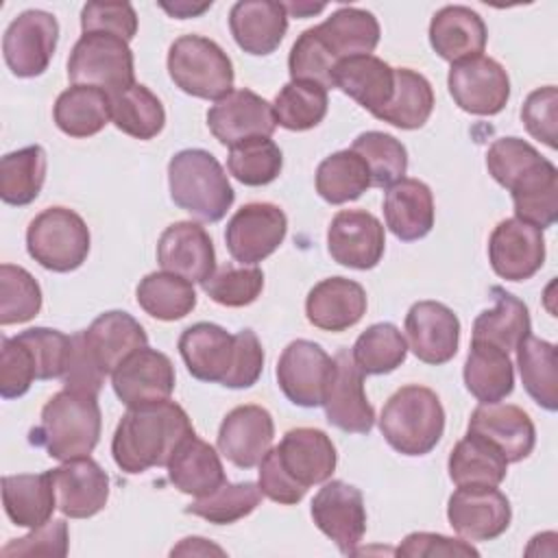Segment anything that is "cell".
Wrapping results in <instances>:
<instances>
[{"mask_svg": "<svg viewBox=\"0 0 558 558\" xmlns=\"http://www.w3.org/2000/svg\"><path fill=\"white\" fill-rule=\"evenodd\" d=\"M170 554H172V556H174V554H185V556H190V554H225V551H222L220 547L211 545L207 538L187 536V538H183L181 545H177Z\"/></svg>", "mask_w": 558, "mask_h": 558, "instance_id": "cell-63", "label": "cell"}, {"mask_svg": "<svg viewBox=\"0 0 558 558\" xmlns=\"http://www.w3.org/2000/svg\"><path fill=\"white\" fill-rule=\"evenodd\" d=\"M333 87L342 89L373 116L381 111L395 92V68L375 54H357L338 61Z\"/></svg>", "mask_w": 558, "mask_h": 558, "instance_id": "cell-31", "label": "cell"}, {"mask_svg": "<svg viewBox=\"0 0 558 558\" xmlns=\"http://www.w3.org/2000/svg\"><path fill=\"white\" fill-rule=\"evenodd\" d=\"M70 549V534L68 523L63 519H50L48 523L31 530L22 538H13L7 543L0 554L4 558L11 556H52L63 558Z\"/></svg>", "mask_w": 558, "mask_h": 558, "instance_id": "cell-58", "label": "cell"}, {"mask_svg": "<svg viewBox=\"0 0 558 558\" xmlns=\"http://www.w3.org/2000/svg\"><path fill=\"white\" fill-rule=\"evenodd\" d=\"M137 305L157 320H179L196 307L192 283L174 272H148L135 290Z\"/></svg>", "mask_w": 558, "mask_h": 558, "instance_id": "cell-45", "label": "cell"}, {"mask_svg": "<svg viewBox=\"0 0 558 558\" xmlns=\"http://www.w3.org/2000/svg\"><path fill=\"white\" fill-rule=\"evenodd\" d=\"M81 336L89 357L105 375H111L137 349L148 347L144 327L122 310L100 314Z\"/></svg>", "mask_w": 558, "mask_h": 558, "instance_id": "cell-26", "label": "cell"}, {"mask_svg": "<svg viewBox=\"0 0 558 558\" xmlns=\"http://www.w3.org/2000/svg\"><path fill=\"white\" fill-rule=\"evenodd\" d=\"M447 85L453 102L473 116H497L510 98L508 72L484 54L451 63Z\"/></svg>", "mask_w": 558, "mask_h": 558, "instance_id": "cell-13", "label": "cell"}, {"mask_svg": "<svg viewBox=\"0 0 558 558\" xmlns=\"http://www.w3.org/2000/svg\"><path fill=\"white\" fill-rule=\"evenodd\" d=\"M179 353L192 377L227 388H251L264 371V349L253 329L231 336L216 323H194L179 336Z\"/></svg>", "mask_w": 558, "mask_h": 558, "instance_id": "cell-1", "label": "cell"}, {"mask_svg": "<svg viewBox=\"0 0 558 558\" xmlns=\"http://www.w3.org/2000/svg\"><path fill=\"white\" fill-rule=\"evenodd\" d=\"M327 89L310 81L286 83L272 100L275 120L288 131H310L327 116Z\"/></svg>", "mask_w": 558, "mask_h": 558, "instance_id": "cell-46", "label": "cell"}, {"mask_svg": "<svg viewBox=\"0 0 558 558\" xmlns=\"http://www.w3.org/2000/svg\"><path fill=\"white\" fill-rule=\"evenodd\" d=\"M54 124L70 137H92L111 120V96L89 85H72L57 96Z\"/></svg>", "mask_w": 558, "mask_h": 558, "instance_id": "cell-36", "label": "cell"}, {"mask_svg": "<svg viewBox=\"0 0 558 558\" xmlns=\"http://www.w3.org/2000/svg\"><path fill=\"white\" fill-rule=\"evenodd\" d=\"M172 203L203 222H218L233 205L235 192L220 161L203 148H185L168 161Z\"/></svg>", "mask_w": 558, "mask_h": 558, "instance_id": "cell-5", "label": "cell"}, {"mask_svg": "<svg viewBox=\"0 0 558 558\" xmlns=\"http://www.w3.org/2000/svg\"><path fill=\"white\" fill-rule=\"evenodd\" d=\"M490 294L495 305L475 316L471 340L488 342L510 353L530 333V312L521 299L499 286H493Z\"/></svg>", "mask_w": 558, "mask_h": 558, "instance_id": "cell-37", "label": "cell"}, {"mask_svg": "<svg viewBox=\"0 0 558 558\" xmlns=\"http://www.w3.org/2000/svg\"><path fill=\"white\" fill-rule=\"evenodd\" d=\"M288 233V218L275 203L242 205L225 229L229 255L242 266H255L272 255Z\"/></svg>", "mask_w": 558, "mask_h": 558, "instance_id": "cell-11", "label": "cell"}, {"mask_svg": "<svg viewBox=\"0 0 558 558\" xmlns=\"http://www.w3.org/2000/svg\"><path fill=\"white\" fill-rule=\"evenodd\" d=\"M2 504L7 517L22 527H39L57 508L52 473H20L2 477Z\"/></svg>", "mask_w": 558, "mask_h": 558, "instance_id": "cell-33", "label": "cell"}, {"mask_svg": "<svg viewBox=\"0 0 558 558\" xmlns=\"http://www.w3.org/2000/svg\"><path fill=\"white\" fill-rule=\"evenodd\" d=\"M447 469L456 486H499L506 480L508 462L486 440L466 432L451 449Z\"/></svg>", "mask_w": 558, "mask_h": 558, "instance_id": "cell-40", "label": "cell"}, {"mask_svg": "<svg viewBox=\"0 0 558 558\" xmlns=\"http://www.w3.org/2000/svg\"><path fill=\"white\" fill-rule=\"evenodd\" d=\"M512 205L519 220L547 229L558 220V170L549 159H541L512 185Z\"/></svg>", "mask_w": 558, "mask_h": 558, "instance_id": "cell-34", "label": "cell"}, {"mask_svg": "<svg viewBox=\"0 0 558 558\" xmlns=\"http://www.w3.org/2000/svg\"><path fill=\"white\" fill-rule=\"evenodd\" d=\"M17 338L28 347L37 366V379H57L65 375L70 353H72V336L61 333L50 327H31Z\"/></svg>", "mask_w": 558, "mask_h": 558, "instance_id": "cell-54", "label": "cell"}, {"mask_svg": "<svg viewBox=\"0 0 558 558\" xmlns=\"http://www.w3.org/2000/svg\"><path fill=\"white\" fill-rule=\"evenodd\" d=\"M379 432L403 456L429 453L445 432V410L438 395L418 384L401 386L381 410Z\"/></svg>", "mask_w": 558, "mask_h": 558, "instance_id": "cell-6", "label": "cell"}, {"mask_svg": "<svg viewBox=\"0 0 558 558\" xmlns=\"http://www.w3.org/2000/svg\"><path fill=\"white\" fill-rule=\"evenodd\" d=\"M275 373L288 401L301 408H318L333 373V357L320 344L299 338L281 351Z\"/></svg>", "mask_w": 558, "mask_h": 558, "instance_id": "cell-14", "label": "cell"}, {"mask_svg": "<svg viewBox=\"0 0 558 558\" xmlns=\"http://www.w3.org/2000/svg\"><path fill=\"white\" fill-rule=\"evenodd\" d=\"M283 168V153L270 137H253L229 148L227 170L248 187L272 183Z\"/></svg>", "mask_w": 558, "mask_h": 558, "instance_id": "cell-48", "label": "cell"}, {"mask_svg": "<svg viewBox=\"0 0 558 558\" xmlns=\"http://www.w3.org/2000/svg\"><path fill=\"white\" fill-rule=\"evenodd\" d=\"M72 85L105 89L109 96L135 83L129 41L111 33H83L68 57Z\"/></svg>", "mask_w": 558, "mask_h": 558, "instance_id": "cell-9", "label": "cell"}, {"mask_svg": "<svg viewBox=\"0 0 558 558\" xmlns=\"http://www.w3.org/2000/svg\"><path fill=\"white\" fill-rule=\"evenodd\" d=\"M89 229L68 207H46L26 229V251L46 270L70 272L83 266L89 255Z\"/></svg>", "mask_w": 558, "mask_h": 558, "instance_id": "cell-8", "label": "cell"}, {"mask_svg": "<svg viewBox=\"0 0 558 558\" xmlns=\"http://www.w3.org/2000/svg\"><path fill=\"white\" fill-rule=\"evenodd\" d=\"M323 408L327 421L342 432L368 434L375 425V410L364 392V373L347 349L333 355V373L325 390Z\"/></svg>", "mask_w": 558, "mask_h": 558, "instance_id": "cell-17", "label": "cell"}, {"mask_svg": "<svg viewBox=\"0 0 558 558\" xmlns=\"http://www.w3.org/2000/svg\"><path fill=\"white\" fill-rule=\"evenodd\" d=\"M462 377L466 390L480 403H497L514 388V366L508 353L480 340H471Z\"/></svg>", "mask_w": 558, "mask_h": 558, "instance_id": "cell-35", "label": "cell"}, {"mask_svg": "<svg viewBox=\"0 0 558 558\" xmlns=\"http://www.w3.org/2000/svg\"><path fill=\"white\" fill-rule=\"evenodd\" d=\"M111 122L135 140H153L166 124L161 100L142 83L111 94Z\"/></svg>", "mask_w": 558, "mask_h": 558, "instance_id": "cell-42", "label": "cell"}, {"mask_svg": "<svg viewBox=\"0 0 558 558\" xmlns=\"http://www.w3.org/2000/svg\"><path fill=\"white\" fill-rule=\"evenodd\" d=\"M543 155L521 137H499L490 144L486 153V168L490 177L506 190L532 166H536Z\"/></svg>", "mask_w": 558, "mask_h": 558, "instance_id": "cell-55", "label": "cell"}, {"mask_svg": "<svg viewBox=\"0 0 558 558\" xmlns=\"http://www.w3.org/2000/svg\"><path fill=\"white\" fill-rule=\"evenodd\" d=\"M327 4H314V2H305V0H299V2H283V9L288 13V17H310V15H316L320 11H325Z\"/></svg>", "mask_w": 558, "mask_h": 558, "instance_id": "cell-64", "label": "cell"}, {"mask_svg": "<svg viewBox=\"0 0 558 558\" xmlns=\"http://www.w3.org/2000/svg\"><path fill=\"white\" fill-rule=\"evenodd\" d=\"M386 248L384 225L366 209L338 211L327 229V251L333 262L355 270H371Z\"/></svg>", "mask_w": 558, "mask_h": 558, "instance_id": "cell-16", "label": "cell"}, {"mask_svg": "<svg viewBox=\"0 0 558 558\" xmlns=\"http://www.w3.org/2000/svg\"><path fill=\"white\" fill-rule=\"evenodd\" d=\"M371 183V172L364 159L351 148L331 153L316 168V192L331 205H342L360 198Z\"/></svg>", "mask_w": 558, "mask_h": 558, "instance_id": "cell-43", "label": "cell"}, {"mask_svg": "<svg viewBox=\"0 0 558 558\" xmlns=\"http://www.w3.org/2000/svg\"><path fill=\"white\" fill-rule=\"evenodd\" d=\"M168 480L183 495H192L198 499L218 490L227 482V475L218 451L209 442L192 434L177 447V451L168 460Z\"/></svg>", "mask_w": 558, "mask_h": 558, "instance_id": "cell-32", "label": "cell"}, {"mask_svg": "<svg viewBox=\"0 0 558 558\" xmlns=\"http://www.w3.org/2000/svg\"><path fill=\"white\" fill-rule=\"evenodd\" d=\"M397 556L408 558H436V556H480V551L464 538H451L434 532H412L408 534L399 547Z\"/></svg>", "mask_w": 558, "mask_h": 558, "instance_id": "cell-60", "label": "cell"}, {"mask_svg": "<svg viewBox=\"0 0 558 558\" xmlns=\"http://www.w3.org/2000/svg\"><path fill=\"white\" fill-rule=\"evenodd\" d=\"M316 31L338 61L357 54H371L377 48L381 35L377 17L371 11L357 7H340L323 24H318Z\"/></svg>", "mask_w": 558, "mask_h": 558, "instance_id": "cell-38", "label": "cell"}, {"mask_svg": "<svg viewBox=\"0 0 558 558\" xmlns=\"http://www.w3.org/2000/svg\"><path fill=\"white\" fill-rule=\"evenodd\" d=\"M159 7L163 9V11H168L172 17H177V20H187V17H196V15H201V13H205L209 7H211V0L209 2H185V0H179V2H174V4H170V2H159Z\"/></svg>", "mask_w": 558, "mask_h": 558, "instance_id": "cell-62", "label": "cell"}, {"mask_svg": "<svg viewBox=\"0 0 558 558\" xmlns=\"http://www.w3.org/2000/svg\"><path fill=\"white\" fill-rule=\"evenodd\" d=\"M366 314V290L347 277L318 281L305 299L307 320L323 331H347Z\"/></svg>", "mask_w": 558, "mask_h": 558, "instance_id": "cell-27", "label": "cell"}, {"mask_svg": "<svg viewBox=\"0 0 558 558\" xmlns=\"http://www.w3.org/2000/svg\"><path fill=\"white\" fill-rule=\"evenodd\" d=\"M434 109V89L429 81L410 70L395 68V92L388 105L375 113L377 120H384L397 129L412 131L421 129Z\"/></svg>", "mask_w": 558, "mask_h": 558, "instance_id": "cell-41", "label": "cell"}, {"mask_svg": "<svg viewBox=\"0 0 558 558\" xmlns=\"http://www.w3.org/2000/svg\"><path fill=\"white\" fill-rule=\"evenodd\" d=\"M338 59L316 31V26L303 31L290 48L288 72L290 81H310L318 83L325 89L333 87V70Z\"/></svg>", "mask_w": 558, "mask_h": 558, "instance_id": "cell-52", "label": "cell"}, {"mask_svg": "<svg viewBox=\"0 0 558 558\" xmlns=\"http://www.w3.org/2000/svg\"><path fill=\"white\" fill-rule=\"evenodd\" d=\"M336 462V447L323 429L294 427L257 464V486L268 499L292 506L305 497L310 486L325 484L333 475Z\"/></svg>", "mask_w": 558, "mask_h": 558, "instance_id": "cell-2", "label": "cell"}, {"mask_svg": "<svg viewBox=\"0 0 558 558\" xmlns=\"http://www.w3.org/2000/svg\"><path fill=\"white\" fill-rule=\"evenodd\" d=\"M41 310V288L22 266H0V325H17L35 318Z\"/></svg>", "mask_w": 558, "mask_h": 558, "instance_id": "cell-51", "label": "cell"}, {"mask_svg": "<svg viewBox=\"0 0 558 558\" xmlns=\"http://www.w3.org/2000/svg\"><path fill=\"white\" fill-rule=\"evenodd\" d=\"M157 262L190 283H205L216 270V251L205 227L179 220L163 229L157 240Z\"/></svg>", "mask_w": 558, "mask_h": 558, "instance_id": "cell-22", "label": "cell"}, {"mask_svg": "<svg viewBox=\"0 0 558 558\" xmlns=\"http://www.w3.org/2000/svg\"><path fill=\"white\" fill-rule=\"evenodd\" d=\"M192 434L187 412L170 399L129 408L113 432L111 456L124 473L137 475L153 466H168L177 447Z\"/></svg>", "mask_w": 558, "mask_h": 558, "instance_id": "cell-3", "label": "cell"}, {"mask_svg": "<svg viewBox=\"0 0 558 558\" xmlns=\"http://www.w3.org/2000/svg\"><path fill=\"white\" fill-rule=\"evenodd\" d=\"M174 379L177 375L170 357L150 347L137 349L111 373L113 392L126 408H140L170 399Z\"/></svg>", "mask_w": 558, "mask_h": 558, "instance_id": "cell-20", "label": "cell"}, {"mask_svg": "<svg viewBox=\"0 0 558 558\" xmlns=\"http://www.w3.org/2000/svg\"><path fill=\"white\" fill-rule=\"evenodd\" d=\"M37 379V366L28 347L17 338L2 336L0 342V395L4 399H17L28 392Z\"/></svg>", "mask_w": 558, "mask_h": 558, "instance_id": "cell-56", "label": "cell"}, {"mask_svg": "<svg viewBox=\"0 0 558 558\" xmlns=\"http://www.w3.org/2000/svg\"><path fill=\"white\" fill-rule=\"evenodd\" d=\"M488 31L480 13L464 4H449L434 13L429 22V44L434 52L458 63L484 52Z\"/></svg>", "mask_w": 558, "mask_h": 558, "instance_id": "cell-29", "label": "cell"}, {"mask_svg": "<svg viewBox=\"0 0 558 558\" xmlns=\"http://www.w3.org/2000/svg\"><path fill=\"white\" fill-rule=\"evenodd\" d=\"M351 150L364 159L371 172L373 187H390L392 183L403 179L408 170V150L390 133H384V131L360 133L353 140Z\"/></svg>", "mask_w": 558, "mask_h": 558, "instance_id": "cell-49", "label": "cell"}, {"mask_svg": "<svg viewBox=\"0 0 558 558\" xmlns=\"http://www.w3.org/2000/svg\"><path fill=\"white\" fill-rule=\"evenodd\" d=\"M46 181V150L35 146H24L20 150L7 153L0 159V198L7 205H28L33 203Z\"/></svg>", "mask_w": 558, "mask_h": 558, "instance_id": "cell-44", "label": "cell"}, {"mask_svg": "<svg viewBox=\"0 0 558 558\" xmlns=\"http://www.w3.org/2000/svg\"><path fill=\"white\" fill-rule=\"evenodd\" d=\"M207 126L222 146L270 137L277 129L272 105L251 89H231L207 111Z\"/></svg>", "mask_w": 558, "mask_h": 558, "instance_id": "cell-18", "label": "cell"}, {"mask_svg": "<svg viewBox=\"0 0 558 558\" xmlns=\"http://www.w3.org/2000/svg\"><path fill=\"white\" fill-rule=\"evenodd\" d=\"M229 28L244 52L264 57L275 52L283 41L288 13L283 2L240 0L229 11Z\"/></svg>", "mask_w": 558, "mask_h": 558, "instance_id": "cell-28", "label": "cell"}, {"mask_svg": "<svg viewBox=\"0 0 558 558\" xmlns=\"http://www.w3.org/2000/svg\"><path fill=\"white\" fill-rule=\"evenodd\" d=\"M262 501V490L255 482H225L211 495L192 501L185 512L196 514L214 525H229L248 517Z\"/></svg>", "mask_w": 558, "mask_h": 558, "instance_id": "cell-50", "label": "cell"}, {"mask_svg": "<svg viewBox=\"0 0 558 558\" xmlns=\"http://www.w3.org/2000/svg\"><path fill=\"white\" fill-rule=\"evenodd\" d=\"M556 107L558 92L554 85L534 89L521 107V120L527 133L549 148H556Z\"/></svg>", "mask_w": 558, "mask_h": 558, "instance_id": "cell-59", "label": "cell"}, {"mask_svg": "<svg viewBox=\"0 0 558 558\" xmlns=\"http://www.w3.org/2000/svg\"><path fill=\"white\" fill-rule=\"evenodd\" d=\"M386 227L401 242H416L434 227V194L418 179H399L384 196Z\"/></svg>", "mask_w": 558, "mask_h": 558, "instance_id": "cell-30", "label": "cell"}, {"mask_svg": "<svg viewBox=\"0 0 558 558\" xmlns=\"http://www.w3.org/2000/svg\"><path fill=\"white\" fill-rule=\"evenodd\" d=\"M447 519L460 538L482 543L510 527L512 508L497 486H458L449 497Z\"/></svg>", "mask_w": 558, "mask_h": 558, "instance_id": "cell-15", "label": "cell"}, {"mask_svg": "<svg viewBox=\"0 0 558 558\" xmlns=\"http://www.w3.org/2000/svg\"><path fill=\"white\" fill-rule=\"evenodd\" d=\"M83 33H111L131 41L137 33V13L129 2H87L81 11Z\"/></svg>", "mask_w": 558, "mask_h": 558, "instance_id": "cell-57", "label": "cell"}, {"mask_svg": "<svg viewBox=\"0 0 558 558\" xmlns=\"http://www.w3.org/2000/svg\"><path fill=\"white\" fill-rule=\"evenodd\" d=\"M275 423L266 408L246 403L233 408L220 423L218 451L240 469H253L268 453Z\"/></svg>", "mask_w": 558, "mask_h": 558, "instance_id": "cell-24", "label": "cell"}, {"mask_svg": "<svg viewBox=\"0 0 558 558\" xmlns=\"http://www.w3.org/2000/svg\"><path fill=\"white\" fill-rule=\"evenodd\" d=\"M100 405L96 395L59 390L41 408V421L28 440L59 462L89 456L100 440Z\"/></svg>", "mask_w": 558, "mask_h": 558, "instance_id": "cell-4", "label": "cell"}, {"mask_svg": "<svg viewBox=\"0 0 558 558\" xmlns=\"http://www.w3.org/2000/svg\"><path fill=\"white\" fill-rule=\"evenodd\" d=\"M488 262L506 281L534 277L545 262L543 229L519 218L501 220L488 238Z\"/></svg>", "mask_w": 558, "mask_h": 558, "instance_id": "cell-19", "label": "cell"}, {"mask_svg": "<svg viewBox=\"0 0 558 558\" xmlns=\"http://www.w3.org/2000/svg\"><path fill=\"white\" fill-rule=\"evenodd\" d=\"M517 351V366L525 392L547 412L558 408V353L547 340L527 333Z\"/></svg>", "mask_w": 558, "mask_h": 558, "instance_id": "cell-39", "label": "cell"}, {"mask_svg": "<svg viewBox=\"0 0 558 558\" xmlns=\"http://www.w3.org/2000/svg\"><path fill=\"white\" fill-rule=\"evenodd\" d=\"M408 342L397 325L375 323L353 342L351 357L364 375H386L405 362Z\"/></svg>", "mask_w": 558, "mask_h": 558, "instance_id": "cell-47", "label": "cell"}, {"mask_svg": "<svg viewBox=\"0 0 558 558\" xmlns=\"http://www.w3.org/2000/svg\"><path fill=\"white\" fill-rule=\"evenodd\" d=\"M405 336L421 362L440 366L458 353L460 320L445 303L418 301L405 314Z\"/></svg>", "mask_w": 558, "mask_h": 558, "instance_id": "cell-23", "label": "cell"}, {"mask_svg": "<svg viewBox=\"0 0 558 558\" xmlns=\"http://www.w3.org/2000/svg\"><path fill=\"white\" fill-rule=\"evenodd\" d=\"M59 39V22L41 9L22 11L11 20L2 37V54L20 78H33L48 70Z\"/></svg>", "mask_w": 558, "mask_h": 558, "instance_id": "cell-10", "label": "cell"}, {"mask_svg": "<svg viewBox=\"0 0 558 558\" xmlns=\"http://www.w3.org/2000/svg\"><path fill=\"white\" fill-rule=\"evenodd\" d=\"M316 527L336 543L342 554H357L366 532V508L362 490L342 480H327L312 499Z\"/></svg>", "mask_w": 558, "mask_h": 558, "instance_id": "cell-12", "label": "cell"}, {"mask_svg": "<svg viewBox=\"0 0 558 558\" xmlns=\"http://www.w3.org/2000/svg\"><path fill=\"white\" fill-rule=\"evenodd\" d=\"M57 508L70 519H87L98 514L109 499V475L89 458L65 460L52 469Z\"/></svg>", "mask_w": 558, "mask_h": 558, "instance_id": "cell-25", "label": "cell"}, {"mask_svg": "<svg viewBox=\"0 0 558 558\" xmlns=\"http://www.w3.org/2000/svg\"><path fill=\"white\" fill-rule=\"evenodd\" d=\"M469 434L495 447L506 462L525 460L536 445V429L530 414L512 403H480L469 418Z\"/></svg>", "mask_w": 558, "mask_h": 558, "instance_id": "cell-21", "label": "cell"}, {"mask_svg": "<svg viewBox=\"0 0 558 558\" xmlns=\"http://www.w3.org/2000/svg\"><path fill=\"white\" fill-rule=\"evenodd\" d=\"M105 373L94 364V360L89 357L83 336L81 331L72 336V353H70V362L65 368L63 379V388L68 390H76V392H85V395H96L100 392L102 384H105Z\"/></svg>", "mask_w": 558, "mask_h": 558, "instance_id": "cell-61", "label": "cell"}, {"mask_svg": "<svg viewBox=\"0 0 558 558\" xmlns=\"http://www.w3.org/2000/svg\"><path fill=\"white\" fill-rule=\"evenodd\" d=\"M201 286L214 303L225 307H244L262 294L264 272L257 266L225 264Z\"/></svg>", "mask_w": 558, "mask_h": 558, "instance_id": "cell-53", "label": "cell"}, {"mask_svg": "<svg viewBox=\"0 0 558 558\" xmlns=\"http://www.w3.org/2000/svg\"><path fill=\"white\" fill-rule=\"evenodd\" d=\"M168 74L172 83L196 98L220 100L233 89V63L209 37L181 35L168 50Z\"/></svg>", "mask_w": 558, "mask_h": 558, "instance_id": "cell-7", "label": "cell"}]
</instances>
